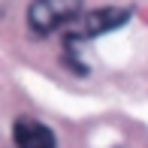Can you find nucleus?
I'll use <instances>...</instances> for the list:
<instances>
[{"mask_svg":"<svg viewBox=\"0 0 148 148\" xmlns=\"http://www.w3.org/2000/svg\"><path fill=\"white\" fill-rule=\"evenodd\" d=\"M79 12H82V0H33L27 9V24L36 33H51L76 21Z\"/></svg>","mask_w":148,"mask_h":148,"instance_id":"1","label":"nucleus"},{"mask_svg":"<svg viewBox=\"0 0 148 148\" xmlns=\"http://www.w3.org/2000/svg\"><path fill=\"white\" fill-rule=\"evenodd\" d=\"M127 18H130L127 6H103V9H94L79 21L76 39H94V36H103V33H112L121 24H127Z\"/></svg>","mask_w":148,"mask_h":148,"instance_id":"2","label":"nucleus"},{"mask_svg":"<svg viewBox=\"0 0 148 148\" xmlns=\"http://www.w3.org/2000/svg\"><path fill=\"white\" fill-rule=\"evenodd\" d=\"M12 142L15 148H58L55 133L36 118H18L12 124Z\"/></svg>","mask_w":148,"mask_h":148,"instance_id":"3","label":"nucleus"}]
</instances>
